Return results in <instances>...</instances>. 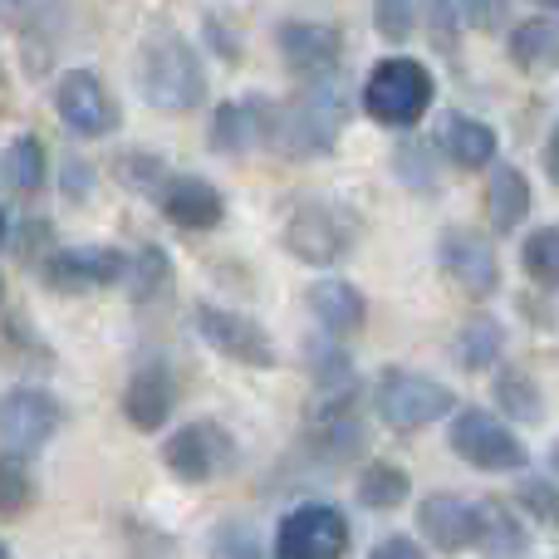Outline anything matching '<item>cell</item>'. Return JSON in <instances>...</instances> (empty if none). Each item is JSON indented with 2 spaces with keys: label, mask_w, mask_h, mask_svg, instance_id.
Instances as JSON below:
<instances>
[{
  "label": "cell",
  "mask_w": 559,
  "mask_h": 559,
  "mask_svg": "<svg viewBox=\"0 0 559 559\" xmlns=\"http://www.w3.org/2000/svg\"><path fill=\"white\" fill-rule=\"evenodd\" d=\"M114 177H118V187L123 192H143V197H157L167 187V167H163V157L157 153H147V147H133V153H118V163H114Z\"/></svg>",
  "instance_id": "obj_27"
},
{
  "label": "cell",
  "mask_w": 559,
  "mask_h": 559,
  "mask_svg": "<svg viewBox=\"0 0 559 559\" xmlns=\"http://www.w3.org/2000/svg\"><path fill=\"white\" fill-rule=\"evenodd\" d=\"M545 177L559 187V123H555V133H550V143H545Z\"/></svg>",
  "instance_id": "obj_37"
},
{
  "label": "cell",
  "mask_w": 559,
  "mask_h": 559,
  "mask_svg": "<svg viewBox=\"0 0 559 559\" xmlns=\"http://www.w3.org/2000/svg\"><path fill=\"white\" fill-rule=\"evenodd\" d=\"M413 496V476L397 462H368L364 476H358V506L364 511H397Z\"/></svg>",
  "instance_id": "obj_26"
},
{
  "label": "cell",
  "mask_w": 559,
  "mask_h": 559,
  "mask_svg": "<svg viewBox=\"0 0 559 559\" xmlns=\"http://www.w3.org/2000/svg\"><path fill=\"white\" fill-rule=\"evenodd\" d=\"M437 147L452 167L462 173H481V167L496 163V133L481 123V118H466V114H452L437 133Z\"/></svg>",
  "instance_id": "obj_20"
},
{
  "label": "cell",
  "mask_w": 559,
  "mask_h": 559,
  "mask_svg": "<svg viewBox=\"0 0 559 559\" xmlns=\"http://www.w3.org/2000/svg\"><path fill=\"white\" fill-rule=\"evenodd\" d=\"M173 403H177V383L163 364L133 368V378H128V388H123L128 427H138V432H157V427L173 417Z\"/></svg>",
  "instance_id": "obj_18"
},
{
  "label": "cell",
  "mask_w": 559,
  "mask_h": 559,
  "mask_svg": "<svg viewBox=\"0 0 559 559\" xmlns=\"http://www.w3.org/2000/svg\"><path fill=\"white\" fill-rule=\"evenodd\" d=\"M417 20H423V10L407 5V0H383V5H373V25L383 39H393V45H403V39L417 35Z\"/></svg>",
  "instance_id": "obj_33"
},
{
  "label": "cell",
  "mask_w": 559,
  "mask_h": 559,
  "mask_svg": "<svg viewBox=\"0 0 559 559\" xmlns=\"http://www.w3.org/2000/svg\"><path fill=\"white\" fill-rule=\"evenodd\" d=\"M0 559H10V550H5V545H0Z\"/></svg>",
  "instance_id": "obj_40"
},
{
  "label": "cell",
  "mask_w": 559,
  "mask_h": 559,
  "mask_svg": "<svg viewBox=\"0 0 559 559\" xmlns=\"http://www.w3.org/2000/svg\"><path fill=\"white\" fill-rule=\"evenodd\" d=\"M437 98V79L423 59L407 55H388L368 69L364 79V114L383 128H413L427 118Z\"/></svg>",
  "instance_id": "obj_3"
},
{
  "label": "cell",
  "mask_w": 559,
  "mask_h": 559,
  "mask_svg": "<svg viewBox=\"0 0 559 559\" xmlns=\"http://www.w3.org/2000/svg\"><path fill=\"white\" fill-rule=\"evenodd\" d=\"M55 108L74 138H108L118 123H123L114 88H108L94 69H69L55 88Z\"/></svg>",
  "instance_id": "obj_10"
},
{
  "label": "cell",
  "mask_w": 559,
  "mask_h": 559,
  "mask_svg": "<svg viewBox=\"0 0 559 559\" xmlns=\"http://www.w3.org/2000/svg\"><path fill=\"white\" fill-rule=\"evenodd\" d=\"M515 501L525 506V515H531V521L559 531V486H555V476H525L521 491H515Z\"/></svg>",
  "instance_id": "obj_32"
},
{
  "label": "cell",
  "mask_w": 559,
  "mask_h": 559,
  "mask_svg": "<svg viewBox=\"0 0 559 559\" xmlns=\"http://www.w3.org/2000/svg\"><path fill=\"white\" fill-rule=\"evenodd\" d=\"M173 280V261H167L157 246H143V251L128 261V285H133V299H153L157 289H167Z\"/></svg>",
  "instance_id": "obj_31"
},
{
  "label": "cell",
  "mask_w": 559,
  "mask_h": 559,
  "mask_svg": "<svg viewBox=\"0 0 559 559\" xmlns=\"http://www.w3.org/2000/svg\"><path fill=\"white\" fill-rule=\"evenodd\" d=\"M49 289H64V295H79V289H104L128 280V255L114 251V246H69V251H49L39 261Z\"/></svg>",
  "instance_id": "obj_15"
},
{
  "label": "cell",
  "mask_w": 559,
  "mask_h": 559,
  "mask_svg": "<svg viewBox=\"0 0 559 559\" xmlns=\"http://www.w3.org/2000/svg\"><path fill=\"white\" fill-rule=\"evenodd\" d=\"M157 206H163V216L173 226H182V231H212V226H222L226 216V197L216 192L206 177H167V187L157 192Z\"/></svg>",
  "instance_id": "obj_17"
},
{
  "label": "cell",
  "mask_w": 559,
  "mask_h": 559,
  "mask_svg": "<svg viewBox=\"0 0 559 559\" xmlns=\"http://www.w3.org/2000/svg\"><path fill=\"white\" fill-rule=\"evenodd\" d=\"M486 559H525L531 550V531L521 525V515L506 501H481V545Z\"/></svg>",
  "instance_id": "obj_23"
},
{
  "label": "cell",
  "mask_w": 559,
  "mask_h": 559,
  "mask_svg": "<svg viewBox=\"0 0 559 559\" xmlns=\"http://www.w3.org/2000/svg\"><path fill=\"white\" fill-rule=\"evenodd\" d=\"M0 295H5V280H0Z\"/></svg>",
  "instance_id": "obj_41"
},
{
  "label": "cell",
  "mask_w": 559,
  "mask_h": 559,
  "mask_svg": "<svg viewBox=\"0 0 559 559\" xmlns=\"http://www.w3.org/2000/svg\"><path fill=\"white\" fill-rule=\"evenodd\" d=\"M275 49L295 74H305V84L334 79L344 64V29L324 25V20H285L275 29Z\"/></svg>",
  "instance_id": "obj_13"
},
{
  "label": "cell",
  "mask_w": 559,
  "mask_h": 559,
  "mask_svg": "<svg viewBox=\"0 0 559 559\" xmlns=\"http://www.w3.org/2000/svg\"><path fill=\"white\" fill-rule=\"evenodd\" d=\"M10 241V222H5V212H0V246Z\"/></svg>",
  "instance_id": "obj_39"
},
{
  "label": "cell",
  "mask_w": 559,
  "mask_h": 559,
  "mask_svg": "<svg viewBox=\"0 0 559 559\" xmlns=\"http://www.w3.org/2000/svg\"><path fill=\"white\" fill-rule=\"evenodd\" d=\"M192 324H197V334H202L222 358H231V364H246V368H271L275 364V338L265 334V324H255V319L241 314V309L197 305Z\"/></svg>",
  "instance_id": "obj_9"
},
{
  "label": "cell",
  "mask_w": 559,
  "mask_h": 559,
  "mask_svg": "<svg viewBox=\"0 0 559 559\" xmlns=\"http://www.w3.org/2000/svg\"><path fill=\"white\" fill-rule=\"evenodd\" d=\"M358 241V216L324 197H305L289 206L285 226H280V246L305 265H338Z\"/></svg>",
  "instance_id": "obj_4"
},
{
  "label": "cell",
  "mask_w": 559,
  "mask_h": 559,
  "mask_svg": "<svg viewBox=\"0 0 559 559\" xmlns=\"http://www.w3.org/2000/svg\"><path fill=\"white\" fill-rule=\"evenodd\" d=\"M212 559H261V540H255L251 525L231 521L212 535Z\"/></svg>",
  "instance_id": "obj_34"
},
{
  "label": "cell",
  "mask_w": 559,
  "mask_h": 559,
  "mask_svg": "<svg viewBox=\"0 0 559 559\" xmlns=\"http://www.w3.org/2000/svg\"><path fill=\"white\" fill-rule=\"evenodd\" d=\"M163 466L187 486H206L236 466V437L222 423H187L163 442Z\"/></svg>",
  "instance_id": "obj_7"
},
{
  "label": "cell",
  "mask_w": 559,
  "mask_h": 559,
  "mask_svg": "<svg viewBox=\"0 0 559 559\" xmlns=\"http://www.w3.org/2000/svg\"><path fill=\"white\" fill-rule=\"evenodd\" d=\"M496 397H501V417H515V423H535L545 413V397L521 368H506L496 378Z\"/></svg>",
  "instance_id": "obj_29"
},
{
  "label": "cell",
  "mask_w": 559,
  "mask_h": 559,
  "mask_svg": "<svg viewBox=\"0 0 559 559\" xmlns=\"http://www.w3.org/2000/svg\"><path fill=\"white\" fill-rule=\"evenodd\" d=\"M0 177H5V187L15 197L45 192V182H49V153H45V143H39L35 133L15 138V143L5 147V157H0Z\"/></svg>",
  "instance_id": "obj_24"
},
{
  "label": "cell",
  "mask_w": 559,
  "mask_h": 559,
  "mask_svg": "<svg viewBox=\"0 0 559 559\" xmlns=\"http://www.w3.org/2000/svg\"><path fill=\"white\" fill-rule=\"evenodd\" d=\"M348 521L338 506L305 501L275 525V559H344Z\"/></svg>",
  "instance_id": "obj_8"
},
{
  "label": "cell",
  "mask_w": 559,
  "mask_h": 559,
  "mask_svg": "<svg viewBox=\"0 0 559 559\" xmlns=\"http://www.w3.org/2000/svg\"><path fill=\"white\" fill-rule=\"evenodd\" d=\"M417 531L432 550L442 555H466L481 545V501H466L452 491H432L417 506Z\"/></svg>",
  "instance_id": "obj_14"
},
{
  "label": "cell",
  "mask_w": 559,
  "mask_h": 559,
  "mask_svg": "<svg viewBox=\"0 0 559 559\" xmlns=\"http://www.w3.org/2000/svg\"><path fill=\"white\" fill-rule=\"evenodd\" d=\"M275 133V104L271 98H236L212 114V147L226 157L251 153L255 143H271Z\"/></svg>",
  "instance_id": "obj_16"
},
{
  "label": "cell",
  "mask_w": 559,
  "mask_h": 559,
  "mask_svg": "<svg viewBox=\"0 0 559 559\" xmlns=\"http://www.w3.org/2000/svg\"><path fill=\"white\" fill-rule=\"evenodd\" d=\"M501 324H496L491 314H472L462 329L452 334V358L456 368H466V373H481V368H491L496 358H501Z\"/></svg>",
  "instance_id": "obj_25"
},
{
  "label": "cell",
  "mask_w": 559,
  "mask_h": 559,
  "mask_svg": "<svg viewBox=\"0 0 559 559\" xmlns=\"http://www.w3.org/2000/svg\"><path fill=\"white\" fill-rule=\"evenodd\" d=\"M35 501V476H29L25 456L0 452V515H20Z\"/></svg>",
  "instance_id": "obj_30"
},
{
  "label": "cell",
  "mask_w": 559,
  "mask_h": 559,
  "mask_svg": "<svg viewBox=\"0 0 559 559\" xmlns=\"http://www.w3.org/2000/svg\"><path fill=\"white\" fill-rule=\"evenodd\" d=\"M59 423H64V407L49 393H39V388H10L0 397V447L10 456L39 452L59 432Z\"/></svg>",
  "instance_id": "obj_12"
},
{
  "label": "cell",
  "mask_w": 559,
  "mask_h": 559,
  "mask_svg": "<svg viewBox=\"0 0 559 559\" xmlns=\"http://www.w3.org/2000/svg\"><path fill=\"white\" fill-rule=\"evenodd\" d=\"M368 559H427V555H423V545H413L407 535H388V540L373 545Z\"/></svg>",
  "instance_id": "obj_35"
},
{
  "label": "cell",
  "mask_w": 559,
  "mask_h": 559,
  "mask_svg": "<svg viewBox=\"0 0 559 559\" xmlns=\"http://www.w3.org/2000/svg\"><path fill=\"white\" fill-rule=\"evenodd\" d=\"M305 305H309V314L319 319V329H324V334H334V338L358 334V329H364V319H368L364 289L348 285V280H338V275L314 280V285L305 289Z\"/></svg>",
  "instance_id": "obj_19"
},
{
  "label": "cell",
  "mask_w": 559,
  "mask_h": 559,
  "mask_svg": "<svg viewBox=\"0 0 559 559\" xmlns=\"http://www.w3.org/2000/svg\"><path fill=\"white\" fill-rule=\"evenodd\" d=\"M447 447L462 456L472 472L486 476H521L531 466V452L515 437V427L506 417L486 413V407H462L452 413V427H447Z\"/></svg>",
  "instance_id": "obj_5"
},
{
  "label": "cell",
  "mask_w": 559,
  "mask_h": 559,
  "mask_svg": "<svg viewBox=\"0 0 559 559\" xmlns=\"http://www.w3.org/2000/svg\"><path fill=\"white\" fill-rule=\"evenodd\" d=\"M511 59L525 74H555L559 69V15H531L511 29Z\"/></svg>",
  "instance_id": "obj_22"
},
{
  "label": "cell",
  "mask_w": 559,
  "mask_h": 559,
  "mask_svg": "<svg viewBox=\"0 0 559 559\" xmlns=\"http://www.w3.org/2000/svg\"><path fill=\"white\" fill-rule=\"evenodd\" d=\"M437 261H442L447 280L472 299L496 295V285H501V261H496L491 236L472 231V226H447L437 241Z\"/></svg>",
  "instance_id": "obj_11"
},
{
  "label": "cell",
  "mask_w": 559,
  "mask_h": 559,
  "mask_svg": "<svg viewBox=\"0 0 559 559\" xmlns=\"http://www.w3.org/2000/svg\"><path fill=\"white\" fill-rule=\"evenodd\" d=\"M133 74H138V94H143L157 114H192V108L206 104L202 55H197L182 35H173V29H153V35L138 45Z\"/></svg>",
  "instance_id": "obj_1"
},
{
  "label": "cell",
  "mask_w": 559,
  "mask_h": 559,
  "mask_svg": "<svg viewBox=\"0 0 559 559\" xmlns=\"http://www.w3.org/2000/svg\"><path fill=\"white\" fill-rule=\"evenodd\" d=\"M373 413L383 417V427H393V432H423V427L456 413V397H452V388H442L427 373L388 368L373 383Z\"/></svg>",
  "instance_id": "obj_6"
},
{
  "label": "cell",
  "mask_w": 559,
  "mask_h": 559,
  "mask_svg": "<svg viewBox=\"0 0 559 559\" xmlns=\"http://www.w3.org/2000/svg\"><path fill=\"white\" fill-rule=\"evenodd\" d=\"M550 476H555V481H559V442L550 447Z\"/></svg>",
  "instance_id": "obj_38"
},
{
  "label": "cell",
  "mask_w": 559,
  "mask_h": 559,
  "mask_svg": "<svg viewBox=\"0 0 559 559\" xmlns=\"http://www.w3.org/2000/svg\"><path fill=\"white\" fill-rule=\"evenodd\" d=\"M521 265L535 285L559 289V226H540V231L525 236L521 246Z\"/></svg>",
  "instance_id": "obj_28"
},
{
  "label": "cell",
  "mask_w": 559,
  "mask_h": 559,
  "mask_svg": "<svg viewBox=\"0 0 559 559\" xmlns=\"http://www.w3.org/2000/svg\"><path fill=\"white\" fill-rule=\"evenodd\" d=\"M344 118H348V98H344L338 74L314 79L289 104H275L271 147H280L285 157H324V153H334L338 133H344Z\"/></svg>",
  "instance_id": "obj_2"
},
{
  "label": "cell",
  "mask_w": 559,
  "mask_h": 559,
  "mask_svg": "<svg viewBox=\"0 0 559 559\" xmlns=\"http://www.w3.org/2000/svg\"><path fill=\"white\" fill-rule=\"evenodd\" d=\"M531 216V177L515 163L491 167V182H486V222L491 231H515V226Z\"/></svg>",
  "instance_id": "obj_21"
},
{
  "label": "cell",
  "mask_w": 559,
  "mask_h": 559,
  "mask_svg": "<svg viewBox=\"0 0 559 559\" xmlns=\"http://www.w3.org/2000/svg\"><path fill=\"white\" fill-rule=\"evenodd\" d=\"M45 241H49V226H45V222H29V226H20L15 251H20V255H35V246H45Z\"/></svg>",
  "instance_id": "obj_36"
}]
</instances>
